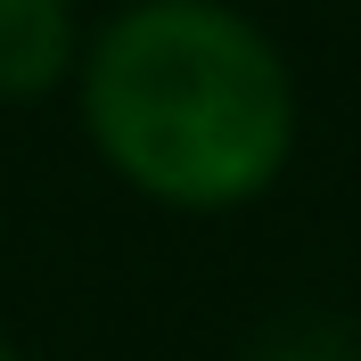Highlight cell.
<instances>
[{"instance_id": "obj_3", "label": "cell", "mask_w": 361, "mask_h": 361, "mask_svg": "<svg viewBox=\"0 0 361 361\" xmlns=\"http://www.w3.org/2000/svg\"><path fill=\"white\" fill-rule=\"evenodd\" d=\"M0 361H25V353H17V345H0Z\"/></svg>"}, {"instance_id": "obj_1", "label": "cell", "mask_w": 361, "mask_h": 361, "mask_svg": "<svg viewBox=\"0 0 361 361\" xmlns=\"http://www.w3.org/2000/svg\"><path fill=\"white\" fill-rule=\"evenodd\" d=\"M90 140L164 205H238L271 189L295 140L279 49L214 0H140L90 42Z\"/></svg>"}, {"instance_id": "obj_2", "label": "cell", "mask_w": 361, "mask_h": 361, "mask_svg": "<svg viewBox=\"0 0 361 361\" xmlns=\"http://www.w3.org/2000/svg\"><path fill=\"white\" fill-rule=\"evenodd\" d=\"M74 66V8L66 0H0V107L42 99Z\"/></svg>"}]
</instances>
